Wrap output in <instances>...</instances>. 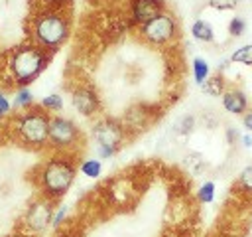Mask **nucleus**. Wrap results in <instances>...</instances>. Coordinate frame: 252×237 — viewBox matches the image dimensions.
<instances>
[{"mask_svg":"<svg viewBox=\"0 0 252 237\" xmlns=\"http://www.w3.org/2000/svg\"><path fill=\"white\" fill-rule=\"evenodd\" d=\"M242 124L246 126V130H252V111L244 115V118H242Z\"/></svg>","mask_w":252,"mask_h":237,"instance_id":"27","label":"nucleus"},{"mask_svg":"<svg viewBox=\"0 0 252 237\" xmlns=\"http://www.w3.org/2000/svg\"><path fill=\"white\" fill-rule=\"evenodd\" d=\"M163 6H165L163 0H132L130 10H132V18L142 26L152 18L159 16L163 12Z\"/></svg>","mask_w":252,"mask_h":237,"instance_id":"9","label":"nucleus"},{"mask_svg":"<svg viewBox=\"0 0 252 237\" xmlns=\"http://www.w3.org/2000/svg\"><path fill=\"white\" fill-rule=\"evenodd\" d=\"M8 113H10V101L4 95H0V117H4Z\"/></svg>","mask_w":252,"mask_h":237,"instance_id":"26","label":"nucleus"},{"mask_svg":"<svg viewBox=\"0 0 252 237\" xmlns=\"http://www.w3.org/2000/svg\"><path fill=\"white\" fill-rule=\"evenodd\" d=\"M222 107L232 115H244L248 109V97L240 89H226L222 93Z\"/></svg>","mask_w":252,"mask_h":237,"instance_id":"11","label":"nucleus"},{"mask_svg":"<svg viewBox=\"0 0 252 237\" xmlns=\"http://www.w3.org/2000/svg\"><path fill=\"white\" fill-rule=\"evenodd\" d=\"M209 6L217 10H234L238 6V0H209Z\"/></svg>","mask_w":252,"mask_h":237,"instance_id":"24","label":"nucleus"},{"mask_svg":"<svg viewBox=\"0 0 252 237\" xmlns=\"http://www.w3.org/2000/svg\"><path fill=\"white\" fill-rule=\"evenodd\" d=\"M81 174H85L87 178H98V176L102 174V164H100V160H96V158L85 160V162L81 164Z\"/></svg>","mask_w":252,"mask_h":237,"instance_id":"17","label":"nucleus"},{"mask_svg":"<svg viewBox=\"0 0 252 237\" xmlns=\"http://www.w3.org/2000/svg\"><path fill=\"white\" fill-rule=\"evenodd\" d=\"M81 140V132H79V126L65 118V117H53L51 122H49V144L55 148V150H61V152H67V150H73Z\"/></svg>","mask_w":252,"mask_h":237,"instance_id":"7","label":"nucleus"},{"mask_svg":"<svg viewBox=\"0 0 252 237\" xmlns=\"http://www.w3.org/2000/svg\"><path fill=\"white\" fill-rule=\"evenodd\" d=\"M244 30H246V22H244V18L234 16V18L228 22V34H230L232 38L242 36V32H244Z\"/></svg>","mask_w":252,"mask_h":237,"instance_id":"23","label":"nucleus"},{"mask_svg":"<svg viewBox=\"0 0 252 237\" xmlns=\"http://www.w3.org/2000/svg\"><path fill=\"white\" fill-rule=\"evenodd\" d=\"M41 107L47 109V111H61L63 109V99H61V95L51 93V95L41 99Z\"/></svg>","mask_w":252,"mask_h":237,"instance_id":"21","label":"nucleus"},{"mask_svg":"<svg viewBox=\"0 0 252 237\" xmlns=\"http://www.w3.org/2000/svg\"><path fill=\"white\" fill-rule=\"evenodd\" d=\"M201 91L205 93V95H209V97H219V95H222L226 89H224V79L220 77V75H213V77H209L203 85H201Z\"/></svg>","mask_w":252,"mask_h":237,"instance_id":"13","label":"nucleus"},{"mask_svg":"<svg viewBox=\"0 0 252 237\" xmlns=\"http://www.w3.org/2000/svg\"><path fill=\"white\" fill-rule=\"evenodd\" d=\"M193 77L199 85H203L209 77H211V69H209V63L203 59V57H195L193 59Z\"/></svg>","mask_w":252,"mask_h":237,"instance_id":"14","label":"nucleus"},{"mask_svg":"<svg viewBox=\"0 0 252 237\" xmlns=\"http://www.w3.org/2000/svg\"><path fill=\"white\" fill-rule=\"evenodd\" d=\"M193 128H195V117H193V115H183V117L177 118L175 124H173V132H175V134H181V136L191 134Z\"/></svg>","mask_w":252,"mask_h":237,"instance_id":"15","label":"nucleus"},{"mask_svg":"<svg viewBox=\"0 0 252 237\" xmlns=\"http://www.w3.org/2000/svg\"><path fill=\"white\" fill-rule=\"evenodd\" d=\"M73 180H75V164L71 158L65 156H55L49 162H45L39 174L41 190L49 199H57L65 196Z\"/></svg>","mask_w":252,"mask_h":237,"instance_id":"3","label":"nucleus"},{"mask_svg":"<svg viewBox=\"0 0 252 237\" xmlns=\"http://www.w3.org/2000/svg\"><path fill=\"white\" fill-rule=\"evenodd\" d=\"M49 122H51V118L43 111L32 109V111L22 113L14 124H16L18 136L26 144L37 148V146H43L49 142Z\"/></svg>","mask_w":252,"mask_h":237,"instance_id":"4","label":"nucleus"},{"mask_svg":"<svg viewBox=\"0 0 252 237\" xmlns=\"http://www.w3.org/2000/svg\"><path fill=\"white\" fill-rule=\"evenodd\" d=\"M191 34H193V38H195V40L205 41V43H209V41H213V40H215V32H213L211 24H209V22H205V20H195V22H193V26H191Z\"/></svg>","mask_w":252,"mask_h":237,"instance_id":"12","label":"nucleus"},{"mask_svg":"<svg viewBox=\"0 0 252 237\" xmlns=\"http://www.w3.org/2000/svg\"><path fill=\"white\" fill-rule=\"evenodd\" d=\"M71 105L75 107L77 113H81L85 117H93L100 109L98 95L89 85H81V87H75L73 89V93H71Z\"/></svg>","mask_w":252,"mask_h":237,"instance_id":"8","label":"nucleus"},{"mask_svg":"<svg viewBox=\"0 0 252 237\" xmlns=\"http://www.w3.org/2000/svg\"><path fill=\"white\" fill-rule=\"evenodd\" d=\"M47 4H53V6H61L63 2H67V0H45Z\"/></svg>","mask_w":252,"mask_h":237,"instance_id":"30","label":"nucleus"},{"mask_svg":"<svg viewBox=\"0 0 252 237\" xmlns=\"http://www.w3.org/2000/svg\"><path fill=\"white\" fill-rule=\"evenodd\" d=\"M238 188L244 190V192H248V194H252V164L246 166L238 174Z\"/></svg>","mask_w":252,"mask_h":237,"instance_id":"22","label":"nucleus"},{"mask_svg":"<svg viewBox=\"0 0 252 237\" xmlns=\"http://www.w3.org/2000/svg\"><path fill=\"white\" fill-rule=\"evenodd\" d=\"M230 61L232 63H242V65H252V43L234 49L230 53Z\"/></svg>","mask_w":252,"mask_h":237,"instance_id":"16","label":"nucleus"},{"mask_svg":"<svg viewBox=\"0 0 252 237\" xmlns=\"http://www.w3.org/2000/svg\"><path fill=\"white\" fill-rule=\"evenodd\" d=\"M65 215H67V207L65 205H61L55 213H53V219H51V225L53 227H57V225H61V221L65 219Z\"/></svg>","mask_w":252,"mask_h":237,"instance_id":"25","label":"nucleus"},{"mask_svg":"<svg viewBox=\"0 0 252 237\" xmlns=\"http://www.w3.org/2000/svg\"><path fill=\"white\" fill-rule=\"evenodd\" d=\"M197 198L201 203H211L215 199V182H205L199 192H197Z\"/></svg>","mask_w":252,"mask_h":237,"instance_id":"19","label":"nucleus"},{"mask_svg":"<svg viewBox=\"0 0 252 237\" xmlns=\"http://www.w3.org/2000/svg\"><path fill=\"white\" fill-rule=\"evenodd\" d=\"M49 57V51L39 47L37 43L18 45L10 57V73L20 87H28L47 67Z\"/></svg>","mask_w":252,"mask_h":237,"instance_id":"1","label":"nucleus"},{"mask_svg":"<svg viewBox=\"0 0 252 237\" xmlns=\"http://www.w3.org/2000/svg\"><path fill=\"white\" fill-rule=\"evenodd\" d=\"M140 34L142 38L148 41V43H154V45H163L167 41H171L177 34V22L171 14L167 12H161L159 16L152 18L150 22L142 24L140 26Z\"/></svg>","mask_w":252,"mask_h":237,"instance_id":"6","label":"nucleus"},{"mask_svg":"<svg viewBox=\"0 0 252 237\" xmlns=\"http://www.w3.org/2000/svg\"><path fill=\"white\" fill-rule=\"evenodd\" d=\"M236 138H238L236 128H228V130H226V140H228V142H234Z\"/></svg>","mask_w":252,"mask_h":237,"instance_id":"28","label":"nucleus"},{"mask_svg":"<svg viewBox=\"0 0 252 237\" xmlns=\"http://www.w3.org/2000/svg\"><path fill=\"white\" fill-rule=\"evenodd\" d=\"M185 166H187L193 174H201V172H203V168H205L203 156H201V154H197V152L187 154V158H185Z\"/></svg>","mask_w":252,"mask_h":237,"instance_id":"18","label":"nucleus"},{"mask_svg":"<svg viewBox=\"0 0 252 237\" xmlns=\"http://www.w3.org/2000/svg\"><path fill=\"white\" fill-rule=\"evenodd\" d=\"M53 213H51V205L49 201H35L30 205L28 213H26V223L33 229V231H41L47 227V223H51Z\"/></svg>","mask_w":252,"mask_h":237,"instance_id":"10","label":"nucleus"},{"mask_svg":"<svg viewBox=\"0 0 252 237\" xmlns=\"http://www.w3.org/2000/svg\"><path fill=\"white\" fill-rule=\"evenodd\" d=\"M32 32H33V40L39 47H43L47 51H55L63 45V41L69 36V22L63 14H59L55 10H45L33 18Z\"/></svg>","mask_w":252,"mask_h":237,"instance_id":"2","label":"nucleus"},{"mask_svg":"<svg viewBox=\"0 0 252 237\" xmlns=\"http://www.w3.org/2000/svg\"><path fill=\"white\" fill-rule=\"evenodd\" d=\"M32 103H33V95H32V91H30L28 87H22V89L16 93V97H14V105L20 107V109L30 107Z\"/></svg>","mask_w":252,"mask_h":237,"instance_id":"20","label":"nucleus"},{"mask_svg":"<svg viewBox=\"0 0 252 237\" xmlns=\"http://www.w3.org/2000/svg\"><path fill=\"white\" fill-rule=\"evenodd\" d=\"M240 142H242V146L250 148V146H252V136H250V134H244V136H240Z\"/></svg>","mask_w":252,"mask_h":237,"instance_id":"29","label":"nucleus"},{"mask_svg":"<svg viewBox=\"0 0 252 237\" xmlns=\"http://www.w3.org/2000/svg\"><path fill=\"white\" fill-rule=\"evenodd\" d=\"M124 124H120L114 118H100L93 126V138L96 142V154L98 158H112L124 140Z\"/></svg>","mask_w":252,"mask_h":237,"instance_id":"5","label":"nucleus"}]
</instances>
